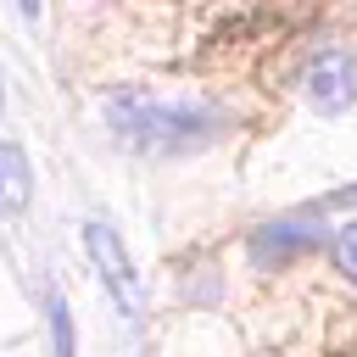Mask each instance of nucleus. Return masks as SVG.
<instances>
[{"label":"nucleus","mask_w":357,"mask_h":357,"mask_svg":"<svg viewBox=\"0 0 357 357\" xmlns=\"http://www.w3.org/2000/svg\"><path fill=\"white\" fill-rule=\"evenodd\" d=\"M84 251H89V268L100 273V284L112 290L117 312H123V318H139V312H145V290H139L134 257L123 251V240H117V229H112L106 218H89V223H84Z\"/></svg>","instance_id":"2"},{"label":"nucleus","mask_w":357,"mask_h":357,"mask_svg":"<svg viewBox=\"0 0 357 357\" xmlns=\"http://www.w3.org/2000/svg\"><path fill=\"white\" fill-rule=\"evenodd\" d=\"M301 100H307L318 117L351 112V106H357V56L340 50V45L318 50V56L307 61V73H301Z\"/></svg>","instance_id":"4"},{"label":"nucleus","mask_w":357,"mask_h":357,"mask_svg":"<svg viewBox=\"0 0 357 357\" xmlns=\"http://www.w3.org/2000/svg\"><path fill=\"white\" fill-rule=\"evenodd\" d=\"M106 128L145 156H190L201 145H212L229 128V112L212 100H156V95H134L117 89L106 100Z\"/></svg>","instance_id":"1"},{"label":"nucleus","mask_w":357,"mask_h":357,"mask_svg":"<svg viewBox=\"0 0 357 357\" xmlns=\"http://www.w3.org/2000/svg\"><path fill=\"white\" fill-rule=\"evenodd\" d=\"M0 112H6V73H0Z\"/></svg>","instance_id":"8"},{"label":"nucleus","mask_w":357,"mask_h":357,"mask_svg":"<svg viewBox=\"0 0 357 357\" xmlns=\"http://www.w3.org/2000/svg\"><path fill=\"white\" fill-rule=\"evenodd\" d=\"M33 201V167L17 139H0V218H17Z\"/></svg>","instance_id":"5"},{"label":"nucleus","mask_w":357,"mask_h":357,"mask_svg":"<svg viewBox=\"0 0 357 357\" xmlns=\"http://www.w3.org/2000/svg\"><path fill=\"white\" fill-rule=\"evenodd\" d=\"M312 245H324V206H318V201L251 229V262H257V268H284V262L307 257Z\"/></svg>","instance_id":"3"},{"label":"nucleus","mask_w":357,"mask_h":357,"mask_svg":"<svg viewBox=\"0 0 357 357\" xmlns=\"http://www.w3.org/2000/svg\"><path fill=\"white\" fill-rule=\"evenodd\" d=\"M45 324H50V357H73V351H78V340H73V312H67V301H61L56 284H45Z\"/></svg>","instance_id":"6"},{"label":"nucleus","mask_w":357,"mask_h":357,"mask_svg":"<svg viewBox=\"0 0 357 357\" xmlns=\"http://www.w3.org/2000/svg\"><path fill=\"white\" fill-rule=\"evenodd\" d=\"M329 257H335V268L357 284V223H340L335 229V240H329Z\"/></svg>","instance_id":"7"}]
</instances>
